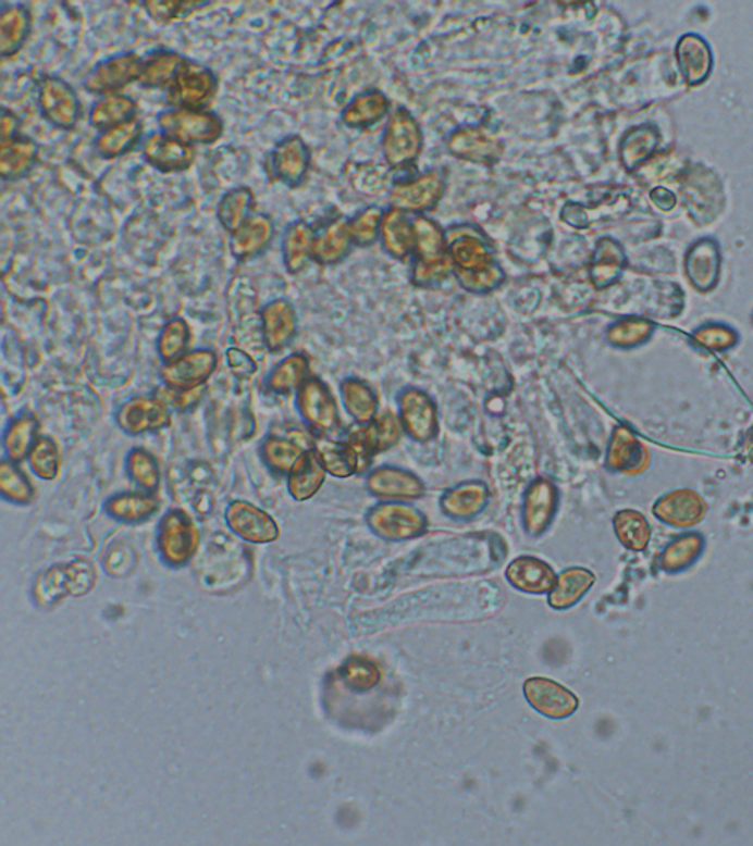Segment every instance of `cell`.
Segmentation results:
<instances>
[{
	"label": "cell",
	"mask_w": 753,
	"mask_h": 846,
	"mask_svg": "<svg viewBox=\"0 0 753 846\" xmlns=\"http://www.w3.org/2000/svg\"><path fill=\"white\" fill-rule=\"evenodd\" d=\"M412 224L416 242L409 278L418 288L442 286L454 274L447 251L446 229L427 215H412Z\"/></svg>",
	"instance_id": "cell-1"
},
{
	"label": "cell",
	"mask_w": 753,
	"mask_h": 846,
	"mask_svg": "<svg viewBox=\"0 0 753 846\" xmlns=\"http://www.w3.org/2000/svg\"><path fill=\"white\" fill-rule=\"evenodd\" d=\"M225 522L230 530L244 542L254 544L273 543L280 537L277 523L270 514L252 502L234 500L225 510Z\"/></svg>",
	"instance_id": "cell-22"
},
{
	"label": "cell",
	"mask_w": 753,
	"mask_h": 846,
	"mask_svg": "<svg viewBox=\"0 0 753 846\" xmlns=\"http://www.w3.org/2000/svg\"><path fill=\"white\" fill-rule=\"evenodd\" d=\"M349 220L343 216L330 217L316 227L312 245V262L320 266H334L349 257L354 247Z\"/></svg>",
	"instance_id": "cell-27"
},
{
	"label": "cell",
	"mask_w": 753,
	"mask_h": 846,
	"mask_svg": "<svg viewBox=\"0 0 753 846\" xmlns=\"http://www.w3.org/2000/svg\"><path fill=\"white\" fill-rule=\"evenodd\" d=\"M125 468L129 480L145 493H157L161 485V468L157 458L145 448L136 447L127 455Z\"/></svg>",
	"instance_id": "cell-48"
},
{
	"label": "cell",
	"mask_w": 753,
	"mask_h": 846,
	"mask_svg": "<svg viewBox=\"0 0 753 846\" xmlns=\"http://www.w3.org/2000/svg\"><path fill=\"white\" fill-rule=\"evenodd\" d=\"M596 577L584 568L565 569L556 576L554 588L550 593V606L555 610H567L576 606L595 584Z\"/></svg>",
	"instance_id": "cell-42"
},
{
	"label": "cell",
	"mask_w": 753,
	"mask_h": 846,
	"mask_svg": "<svg viewBox=\"0 0 753 846\" xmlns=\"http://www.w3.org/2000/svg\"><path fill=\"white\" fill-rule=\"evenodd\" d=\"M456 283L470 295L486 296L504 286L506 274L499 262L477 271H454Z\"/></svg>",
	"instance_id": "cell-52"
},
{
	"label": "cell",
	"mask_w": 753,
	"mask_h": 846,
	"mask_svg": "<svg viewBox=\"0 0 753 846\" xmlns=\"http://www.w3.org/2000/svg\"><path fill=\"white\" fill-rule=\"evenodd\" d=\"M141 65L144 57L133 50L111 54L91 66L83 79V86L98 98L121 94L129 84L139 82Z\"/></svg>",
	"instance_id": "cell-13"
},
{
	"label": "cell",
	"mask_w": 753,
	"mask_h": 846,
	"mask_svg": "<svg viewBox=\"0 0 753 846\" xmlns=\"http://www.w3.org/2000/svg\"><path fill=\"white\" fill-rule=\"evenodd\" d=\"M424 136L421 125L407 108H397L388 116L382 137L384 161L391 170L412 165L420 158Z\"/></svg>",
	"instance_id": "cell-8"
},
{
	"label": "cell",
	"mask_w": 753,
	"mask_h": 846,
	"mask_svg": "<svg viewBox=\"0 0 753 846\" xmlns=\"http://www.w3.org/2000/svg\"><path fill=\"white\" fill-rule=\"evenodd\" d=\"M211 5V2H192V0H186V2H180V0H150V2L141 3L150 20H153L159 25L187 18L188 15Z\"/></svg>",
	"instance_id": "cell-55"
},
{
	"label": "cell",
	"mask_w": 753,
	"mask_h": 846,
	"mask_svg": "<svg viewBox=\"0 0 753 846\" xmlns=\"http://www.w3.org/2000/svg\"><path fill=\"white\" fill-rule=\"evenodd\" d=\"M27 460L32 471L40 480L55 481L58 475H60V448L48 435H40Z\"/></svg>",
	"instance_id": "cell-54"
},
{
	"label": "cell",
	"mask_w": 753,
	"mask_h": 846,
	"mask_svg": "<svg viewBox=\"0 0 753 846\" xmlns=\"http://www.w3.org/2000/svg\"><path fill=\"white\" fill-rule=\"evenodd\" d=\"M446 149L452 157L483 166L496 165L504 154V144L499 138L477 125H464L452 132Z\"/></svg>",
	"instance_id": "cell-19"
},
{
	"label": "cell",
	"mask_w": 753,
	"mask_h": 846,
	"mask_svg": "<svg viewBox=\"0 0 753 846\" xmlns=\"http://www.w3.org/2000/svg\"><path fill=\"white\" fill-rule=\"evenodd\" d=\"M39 159V145L30 137L20 136L14 140L0 141V177L5 183L27 178Z\"/></svg>",
	"instance_id": "cell-30"
},
{
	"label": "cell",
	"mask_w": 753,
	"mask_h": 846,
	"mask_svg": "<svg viewBox=\"0 0 753 846\" xmlns=\"http://www.w3.org/2000/svg\"><path fill=\"white\" fill-rule=\"evenodd\" d=\"M491 497V488L484 481H464L447 488L439 498V506L452 521H471L487 509Z\"/></svg>",
	"instance_id": "cell-24"
},
{
	"label": "cell",
	"mask_w": 753,
	"mask_h": 846,
	"mask_svg": "<svg viewBox=\"0 0 753 846\" xmlns=\"http://www.w3.org/2000/svg\"><path fill=\"white\" fill-rule=\"evenodd\" d=\"M384 211L379 207H368L350 217L349 229L353 236L354 245L358 247H370L380 238V228Z\"/></svg>",
	"instance_id": "cell-56"
},
{
	"label": "cell",
	"mask_w": 753,
	"mask_h": 846,
	"mask_svg": "<svg viewBox=\"0 0 753 846\" xmlns=\"http://www.w3.org/2000/svg\"><path fill=\"white\" fill-rule=\"evenodd\" d=\"M368 527L376 537L391 543H404L425 534L427 517L407 501H380L366 514Z\"/></svg>",
	"instance_id": "cell-3"
},
{
	"label": "cell",
	"mask_w": 753,
	"mask_h": 846,
	"mask_svg": "<svg viewBox=\"0 0 753 846\" xmlns=\"http://www.w3.org/2000/svg\"><path fill=\"white\" fill-rule=\"evenodd\" d=\"M311 163L312 153L307 141L298 134H292L277 141L267 153L263 167L271 182L299 188L307 182Z\"/></svg>",
	"instance_id": "cell-10"
},
{
	"label": "cell",
	"mask_w": 753,
	"mask_h": 846,
	"mask_svg": "<svg viewBox=\"0 0 753 846\" xmlns=\"http://www.w3.org/2000/svg\"><path fill=\"white\" fill-rule=\"evenodd\" d=\"M137 114H139V104L129 96L123 94L100 96L91 104L89 124L98 132H103L136 119Z\"/></svg>",
	"instance_id": "cell-41"
},
{
	"label": "cell",
	"mask_w": 753,
	"mask_h": 846,
	"mask_svg": "<svg viewBox=\"0 0 753 846\" xmlns=\"http://www.w3.org/2000/svg\"><path fill=\"white\" fill-rule=\"evenodd\" d=\"M642 460V447L630 431L615 430L606 453V466L614 472L630 473L638 471Z\"/></svg>",
	"instance_id": "cell-47"
},
{
	"label": "cell",
	"mask_w": 753,
	"mask_h": 846,
	"mask_svg": "<svg viewBox=\"0 0 753 846\" xmlns=\"http://www.w3.org/2000/svg\"><path fill=\"white\" fill-rule=\"evenodd\" d=\"M559 509V489L554 481L538 476L526 488L522 498V526L530 537L545 534Z\"/></svg>",
	"instance_id": "cell-16"
},
{
	"label": "cell",
	"mask_w": 753,
	"mask_h": 846,
	"mask_svg": "<svg viewBox=\"0 0 753 846\" xmlns=\"http://www.w3.org/2000/svg\"><path fill=\"white\" fill-rule=\"evenodd\" d=\"M186 57L178 53L177 50L169 48H158L150 50L144 57V65L139 83L144 89H169L177 77Z\"/></svg>",
	"instance_id": "cell-36"
},
{
	"label": "cell",
	"mask_w": 753,
	"mask_h": 846,
	"mask_svg": "<svg viewBox=\"0 0 753 846\" xmlns=\"http://www.w3.org/2000/svg\"><path fill=\"white\" fill-rule=\"evenodd\" d=\"M141 137H144V123L139 116H136L127 123L99 132L95 138V152L104 161H114L144 144Z\"/></svg>",
	"instance_id": "cell-37"
},
{
	"label": "cell",
	"mask_w": 753,
	"mask_h": 846,
	"mask_svg": "<svg viewBox=\"0 0 753 846\" xmlns=\"http://www.w3.org/2000/svg\"><path fill=\"white\" fill-rule=\"evenodd\" d=\"M655 513L671 525L692 526L704 517L705 505L693 493H677L658 502Z\"/></svg>",
	"instance_id": "cell-46"
},
{
	"label": "cell",
	"mask_w": 753,
	"mask_h": 846,
	"mask_svg": "<svg viewBox=\"0 0 753 846\" xmlns=\"http://www.w3.org/2000/svg\"><path fill=\"white\" fill-rule=\"evenodd\" d=\"M316 227L304 220L293 221L284 229L282 254L288 274L298 275L312 262V245Z\"/></svg>",
	"instance_id": "cell-34"
},
{
	"label": "cell",
	"mask_w": 753,
	"mask_h": 846,
	"mask_svg": "<svg viewBox=\"0 0 753 846\" xmlns=\"http://www.w3.org/2000/svg\"><path fill=\"white\" fill-rule=\"evenodd\" d=\"M136 555H134L132 548L116 546L115 548H112L107 560H104V571L114 576H124L127 575L128 572H132V569L136 567Z\"/></svg>",
	"instance_id": "cell-60"
},
{
	"label": "cell",
	"mask_w": 753,
	"mask_h": 846,
	"mask_svg": "<svg viewBox=\"0 0 753 846\" xmlns=\"http://www.w3.org/2000/svg\"><path fill=\"white\" fill-rule=\"evenodd\" d=\"M505 575L514 588L529 594H550L556 582L554 569L531 556L510 561Z\"/></svg>",
	"instance_id": "cell-31"
},
{
	"label": "cell",
	"mask_w": 753,
	"mask_h": 846,
	"mask_svg": "<svg viewBox=\"0 0 753 846\" xmlns=\"http://www.w3.org/2000/svg\"><path fill=\"white\" fill-rule=\"evenodd\" d=\"M366 487L372 497L382 501L420 500L425 496L424 481L409 469L384 464L367 473Z\"/></svg>",
	"instance_id": "cell-17"
},
{
	"label": "cell",
	"mask_w": 753,
	"mask_h": 846,
	"mask_svg": "<svg viewBox=\"0 0 753 846\" xmlns=\"http://www.w3.org/2000/svg\"><path fill=\"white\" fill-rule=\"evenodd\" d=\"M37 108L41 119L61 132H73L82 120L77 91L60 75H41L37 82Z\"/></svg>",
	"instance_id": "cell-7"
},
{
	"label": "cell",
	"mask_w": 753,
	"mask_h": 846,
	"mask_svg": "<svg viewBox=\"0 0 753 846\" xmlns=\"http://www.w3.org/2000/svg\"><path fill=\"white\" fill-rule=\"evenodd\" d=\"M225 359H227L230 371L237 378L248 380L258 372L257 360L249 353H246L245 350L237 349V347H230L227 353H225Z\"/></svg>",
	"instance_id": "cell-61"
},
{
	"label": "cell",
	"mask_w": 753,
	"mask_h": 846,
	"mask_svg": "<svg viewBox=\"0 0 753 846\" xmlns=\"http://www.w3.org/2000/svg\"><path fill=\"white\" fill-rule=\"evenodd\" d=\"M205 394V387L196 389H174L169 387H161L155 391L153 396L161 400L162 403L169 406L170 409L178 410V412H187V410L194 409L196 405L202 400Z\"/></svg>",
	"instance_id": "cell-59"
},
{
	"label": "cell",
	"mask_w": 753,
	"mask_h": 846,
	"mask_svg": "<svg viewBox=\"0 0 753 846\" xmlns=\"http://www.w3.org/2000/svg\"><path fill=\"white\" fill-rule=\"evenodd\" d=\"M33 30L30 8L24 3H7L0 7V57H16L27 45Z\"/></svg>",
	"instance_id": "cell-29"
},
{
	"label": "cell",
	"mask_w": 753,
	"mask_h": 846,
	"mask_svg": "<svg viewBox=\"0 0 753 846\" xmlns=\"http://www.w3.org/2000/svg\"><path fill=\"white\" fill-rule=\"evenodd\" d=\"M257 199L252 188L248 186H238L230 188L221 196L217 204V220L221 227L232 236L246 221L255 213Z\"/></svg>",
	"instance_id": "cell-40"
},
{
	"label": "cell",
	"mask_w": 753,
	"mask_h": 846,
	"mask_svg": "<svg viewBox=\"0 0 753 846\" xmlns=\"http://www.w3.org/2000/svg\"><path fill=\"white\" fill-rule=\"evenodd\" d=\"M312 439H300L299 437H280V435L270 434L262 439L261 447H259V456H261L262 462L270 469L271 472L279 473V475H288L295 463L298 462L300 456L313 447Z\"/></svg>",
	"instance_id": "cell-33"
},
{
	"label": "cell",
	"mask_w": 753,
	"mask_h": 846,
	"mask_svg": "<svg viewBox=\"0 0 753 846\" xmlns=\"http://www.w3.org/2000/svg\"><path fill=\"white\" fill-rule=\"evenodd\" d=\"M614 527L622 546L630 548V550H644L650 543V523L634 510H622V512L615 514Z\"/></svg>",
	"instance_id": "cell-53"
},
{
	"label": "cell",
	"mask_w": 753,
	"mask_h": 846,
	"mask_svg": "<svg viewBox=\"0 0 753 846\" xmlns=\"http://www.w3.org/2000/svg\"><path fill=\"white\" fill-rule=\"evenodd\" d=\"M446 184L445 171L434 167L420 177L396 183L388 191V203L409 215H425L442 202Z\"/></svg>",
	"instance_id": "cell-11"
},
{
	"label": "cell",
	"mask_w": 753,
	"mask_h": 846,
	"mask_svg": "<svg viewBox=\"0 0 753 846\" xmlns=\"http://www.w3.org/2000/svg\"><path fill=\"white\" fill-rule=\"evenodd\" d=\"M195 146L183 144L162 134H149L141 144V158L162 174H177L190 170L196 161Z\"/></svg>",
	"instance_id": "cell-21"
},
{
	"label": "cell",
	"mask_w": 753,
	"mask_h": 846,
	"mask_svg": "<svg viewBox=\"0 0 753 846\" xmlns=\"http://www.w3.org/2000/svg\"><path fill=\"white\" fill-rule=\"evenodd\" d=\"M447 251L454 271H477L496 261L495 247L479 225L456 224L446 228Z\"/></svg>",
	"instance_id": "cell-12"
},
{
	"label": "cell",
	"mask_w": 753,
	"mask_h": 846,
	"mask_svg": "<svg viewBox=\"0 0 753 846\" xmlns=\"http://www.w3.org/2000/svg\"><path fill=\"white\" fill-rule=\"evenodd\" d=\"M621 270V253L610 240L597 242L595 254L590 263L589 275L596 288L608 287Z\"/></svg>",
	"instance_id": "cell-51"
},
{
	"label": "cell",
	"mask_w": 753,
	"mask_h": 846,
	"mask_svg": "<svg viewBox=\"0 0 753 846\" xmlns=\"http://www.w3.org/2000/svg\"><path fill=\"white\" fill-rule=\"evenodd\" d=\"M329 473L318 458L316 448H308L287 475V489L296 501H307L316 497Z\"/></svg>",
	"instance_id": "cell-35"
},
{
	"label": "cell",
	"mask_w": 753,
	"mask_h": 846,
	"mask_svg": "<svg viewBox=\"0 0 753 846\" xmlns=\"http://www.w3.org/2000/svg\"><path fill=\"white\" fill-rule=\"evenodd\" d=\"M39 431V419L33 414H21V416L15 418L3 435V450H5L7 459L15 463L28 459L33 447L40 437Z\"/></svg>",
	"instance_id": "cell-44"
},
{
	"label": "cell",
	"mask_w": 753,
	"mask_h": 846,
	"mask_svg": "<svg viewBox=\"0 0 753 846\" xmlns=\"http://www.w3.org/2000/svg\"><path fill=\"white\" fill-rule=\"evenodd\" d=\"M192 331L187 321L182 316L171 318L162 328L157 341L159 358L162 362H174L187 353L190 346Z\"/></svg>",
	"instance_id": "cell-50"
},
{
	"label": "cell",
	"mask_w": 753,
	"mask_h": 846,
	"mask_svg": "<svg viewBox=\"0 0 753 846\" xmlns=\"http://www.w3.org/2000/svg\"><path fill=\"white\" fill-rule=\"evenodd\" d=\"M380 241L388 257L405 261L412 257L413 236L412 215L391 208L384 211L382 228H380Z\"/></svg>",
	"instance_id": "cell-32"
},
{
	"label": "cell",
	"mask_w": 753,
	"mask_h": 846,
	"mask_svg": "<svg viewBox=\"0 0 753 846\" xmlns=\"http://www.w3.org/2000/svg\"><path fill=\"white\" fill-rule=\"evenodd\" d=\"M313 448L325 472L337 480H347L370 468L357 448L345 438L316 437Z\"/></svg>",
	"instance_id": "cell-28"
},
{
	"label": "cell",
	"mask_w": 753,
	"mask_h": 846,
	"mask_svg": "<svg viewBox=\"0 0 753 846\" xmlns=\"http://www.w3.org/2000/svg\"><path fill=\"white\" fill-rule=\"evenodd\" d=\"M159 132L190 146H211L224 136V121L217 112L202 109L166 108L157 115Z\"/></svg>",
	"instance_id": "cell-2"
},
{
	"label": "cell",
	"mask_w": 753,
	"mask_h": 846,
	"mask_svg": "<svg viewBox=\"0 0 753 846\" xmlns=\"http://www.w3.org/2000/svg\"><path fill=\"white\" fill-rule=\"evenodd\" d=\"M296 409L316 437L336 438L341 435L342 418L332 389L318 376L305 381L296 391Z\"/></svg>",
	"instance_id": "cell-5"
},
{
	"label": "cell",
	"mask_w": 753,
	"mask_h": 846,
	"mask_svg": "<svg viewBox=\"0 0 753 846\" xmlns=\"http://www.w3.org/2000/svg\"><path fill=\"white\" fill-rule=\"evenodd\" d=\"M343 680L347 686L355 691H370L382 680V673L372 661L366 659H350L346 661L342 670Z\"/></svg>",
	"instance_id": "cell-58"
},
{
	"label": "cell",
	"mask_w": 753,
	"mask_h": 846,
	"mask_svg": "<svg viewBox=\"0 0 753 846\" xmlns=\"http://www.w3.org/2000/svg\"><path fill=\"white\" fill-rule=\"evenodd\" d=\"M311 378V360L303 351L288 354L268 375L267 385L275 394L298 391Z\"/></svg>",
	"instance_id": "cell-45"
},
{
	"label": "cell",
	"mask_w": 753,
	"mask_h": 846,
	"mask_svg": "<svg viewBox=\"0 0 753 846\" xmlns=\"http://www.w3.org/2000/svg\"><path fill=\"white\" fill-rule=\"evenodd\" d=\"M405 437L399 418L392 410H384L376 414L367 425L354 423L345 435L346 441L353 444L366 460L368 466L376 455L392 450Z\"/></svg>",
	"instance_id": "cell-14"
},
{
	"label": "cell",
	"mask_w": 753,
	"mask_h": 846,
	"mask_svg": "<svg viewBox=\"0 0 753 846\" xmlns=\"http://www.w3.org/2000/svg\"><path fill=\"white\" fill-rule=\"evenodd\" d=\"M263 345L271 353L287 349L298 334L299 321L295 306L287 299H274L261 309Z\"/></svg>",
	"instance_id": "cell-23"
},
{
	"label": "cell",
	"mask_w": 753,
	"mask_h": 846,
	"mask_svg": "<svg viewBox=\"0 0 753 846\" xmlns=\"http://www.w3.org/2000/svg\"><path fill=\"white\" fill-rule=\"evenodd\" d=\"M0 133H2V138H0V141H10L14 140V138L20 137V129H21V120L18 119V115L15 114V112H12L11 109H8L7 107L2 108V116H0Z\"/></svg>",
	"instance_id": "cell-62"
},
{
	"label": "cell",
	"mask_w": 753,
	"mask_h": 846,
	"mask_svg": "<svg viewBox=\"0 0 753 846\" xmlns=\"http://www.w3.org/2000/svg\"><path fill=\"white\" fill-rule=\"evenodd\" d=\"M396 410L405 435L413 443L433 441L441 433L436 401L425 389L402 388L396 396Z\"/></svg>",
	"instance_id": "cell-9"
},
{
	"label": "cell",
	"mask_w": 753,
	"mask_h": 846,
	"mask_svg": "<svg viewBox=\"0 0 753 846\" xmlns=\"http://www.w3.org/2000/svg\"><path fill=\"white\" fill-rule=\"evenodd\" d=\"M275 222L266 212H255L248 221L230 236L229 249L238 262L261 257L273 245Z\"/></svg>",
	"instance_id": "cell-25"
},
{
	"label": "cell",
	"mask_w": 753,
	"mask_h": 846,
	"mask_svg": "<svg viewBox=\"0 0 753 846\" xmlns=\"http://www.w3.org/2000/svg\"><path fill=\"white\" fill-rule=\"evenodd\" d=\"M220 89L215 71L208 65L186 58L177 77L165 90L169 108L202 111L213 102Z\"/></svg>",
	"instance_id": "cell-4"
},
{
	"label": "cell",
	"mask_w": 753,
	"mask_h": 846,
	"mask_svg": "<svg viewBox=\"0 0 753 846\" xmlns=\"http://www.w3.org/2000/svg\"><path fill=\"white\" fill-rule=\"evenodd\" d=\"M702 546L704 543L699 535H686V537L669 544L667 550L664 551L663 559H661V567L668 572H677L688 568L701 555Z\"/></svg>",
	"instance_id": "cell-57"
},
{
	"label": "cell",
	"mask_w": 753,
	"mask_h": 846,
	"mask_svg": "<svg viewBox=\"0 0 753 846\" xmlns=\"http://www.w3.org/2000/svg\"><path fill=\"white\" fill-rule=\"evenodd\" d=\"M527 701L539 713L550 719H567L579 709V698L546 677H531L524 684Z\"/></svg>",
	"instance_id": "cell-26"
},
{
	"label": "cell",
	"mask_w": 753,
	"mask_h": 846,
	"mask_svg": "<svg viewBox=\"0 0 753 846\" xmlns=\"http://www.w3.org/2000/svg\"><path fill=\"white\" fill-rule=\"evenodd\" d=\"M341 399L346 413L358 425H367L380 413L379 394L370 383L358 376L342 381Z\"/></svg>",
	"instance_id": "cell-39"
},
{
	"label": "cell",
	"mask_w": 753,
	"mask_h": 846,
	"mask_svg": "<svg viewBox=\"0 0 753 846\" xmlns=\"http://www.w3.org/2000/svg\"><path fill=\"white\" fill-rule=\"evenodd\" d=\"M98 581V571L90 560L78 559L71 563L55 564L37 577L35 594L44 606L55 605L66 596H83Z\"/></svg>",
	"instance_id": "cell-6"
},
{
	"label": "cell",
	"mask_w": 753,
	"mask_h": 846,
	"mask_svg": "<svg viewBox=\"0 0 753 846\" xmlns=\"http://www.w3.org/2000/svg\"><path fill=\"white\" fill-rule=\"evenodd\" d=\"M158 546L165 563L183 567L198 551V527L183 510H171L159 526Z\"/></svg>",
	"instance_id": "cell-15"
},
{
	"label": "cell",
	"mask_w": 753,
	"mask_h": 846,
	"mask_svg": "<svg viewBox=\"0 0 753 846\" xmlns=\"http://www.w3.org/2000/svg\"><path fill=\"white\" fill-rule=\"evenodd\" d=\"M173 421L169 406L155 396H137L121 406L116 423L125 434L137 435L159 433L169 428Z\"/></svg>",
	"instance_id": "cell-20"
},
{
	"label": "cell",
	"mask_w": 753,
	"mask_h": 846,
	"mask_svg": "<svg viewBox=\"0 0 753 846\" xmlns=\"http://www.w3.org/2000/svg\"><path fill=\"white\" fill-rule=\"evenodd\" d=\"M158 509L159 500L152 493H120L104 505L110 517L127 523L148 521Z\"/></svg>",
	"instance_id": "cell-43"
},
{
	"label": "cell",
	"mask_w": 753,
	"mask_h": 846,
	"mask_svg": "<svg viewBox=\"0 0 753 846\" xmlns=\"http://www.w3.org/2000/svg\"><path fill=\"white\" fill-rule=\"evenodd\" d=\"M219 368V354L211 349L187 351L174 362L164 363L159 370L165 387L196 389L205 387Z\"/></svg>",
	"instance_id": "cell-18"
},
{
	"label": "cell",
	"mask_w": 753,
	"mask_h": 846,
	"mask_svg": "<svg viewBox=\"0 0 753 846\" xmlns=\"http://www.w3.org/2000/svg\"><path fill=\"white\" fill-rule=\"evenodd\" d=\"M391 112V100L380 90H367L355 96L343 108L341 120L346 127L367 129L386 119Z\"/></svg>",
	"instance_id": "cell-38"
},
{
	"label": "cell",
	"mask_w": 753,
	"mask_h": 846,
	"mask_svg": "<svg viewBox=\"0 0 753 846\" xmlns=\"http://www.w3.org/2000/svg\"><path fill=\"white\" fill-rule=\"evenodd\" d=\"M0 494L14 505L28 506L36 498L32 481L21 471L18 463L3 459L0 462Z\"/></svg>",
	"instance_id": "cell-49"
}]
</instances>
